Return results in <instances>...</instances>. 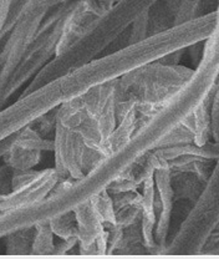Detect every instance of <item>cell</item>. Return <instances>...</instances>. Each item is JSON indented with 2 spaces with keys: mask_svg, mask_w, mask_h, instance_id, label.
<instances>
[{
  "mask_svg": "<svg viewBox=\"0 0 219 259\" xmlns=\"http://www.w3.org/2000/svg\"><path fill=\"white\" fill-rule=\"evenodd\" d=\"M217 12L199 15L183 24L153 32L120 50L97 56L50 82L40 86L0 110V140L26 127L60 105L112 82L132 70L204 41L217 26Z\"/></svg>",
  "mask_w": 219,
  "mask_h": 259,
  "instance_id": "1",
  "label": "cell"
},
{
  "mask_svg": "<svg viewBox=\"0 0 219 259\" xmlns=\"http://www.w3.org/2000/svg\"><path fill=\"white\" fill-rule=\"evenodd\" d=\"M59 182L61 180L55 168L37 171L28 183L13 188L10 192L0 194V213L37 203L48 197Z\"/></svg>",
  "mask_w": 219,
  "mask_h": 259,
  "instance_id": "8",
  "label": "cell"
},
{
  "mask_svg": "<svg viewBox=\"0 0 219 259\" xmlns=\"http://www.w3.org/2000/svg\"><path fill=\"white\" fill-rule=\"evenodd\" d=\"M31 2V0H12V5H10L9 9V15H8L7 23H5L4 29H3L2 35H0V40L4 39L8 34H9L10 29L13 28V25L15 24V21L18 20L19 15L21 14L24 8L28 5V3Z\"/></svg>",
  "mask_w": 219,
  "mask_h": 259,
  "instance_id": "14",
  "label": "cell"
},
{
  "mask_svg": "<svg viewBox=\"0 0 219 259\" xmlns=\"http://www.w3.org/2000/svg\"><path fill=\"white\" fill-rule=\"evenodd\" d=\"M202 0H164L167 18L171 25H178L199 16L198 9Z\"/></svg>",
  "mask_w": 219,
  "mask_h": 259,
  "instance_id": "10",
  "label": "cell"
},
{
  "mask_svg": "<svg viewBox=\"0 0 219 259\" xmlns=\"http://www.w3.org/2000/svg\"><path fill=\"white\" fill-rule=\"evenodd\" d=\"M75 2L76 0L58 5L54 8L51 14L49 13L45 16L31 44L26 49L23 59L8 81L7 88L3 94V105L7 104L8 99L14 95L24 83L28 82L29 80L31 81L32 77L56 55L61 34L64 31L65 21L69 13L71 12Z\"/></svg>",
  "mask_w": 219,
  "mask_h": 259,
  "instance_id": "5",
  "label": "cell"
},
{
  "mask_svg": "<svg viewBox=\"0 0 219 259\" xmlns=\"http://www.w3.org/2000/svg\"><path fill=\"white\" fill-rule=\"evenodd\" d=\"M115 81L60 105L54 131L55 167L63 181L87 174L101 158L105 142L117 126Z\"/></svg>",
  "mask_w": 219,
  "mask_h": 259,
  "instance_id": "2",
  "label": "cell"
},
{
  "mask_svg": "<svg viewBox=\"0 0 219 259\" xmlns=\"http://www.w3.org/2000/svg\"><path fill=\"white\" fill-rule=\"evenodd\" d=\"M192 74L193 69L158 60L121 76L113 86L117 122L129 109L137 115L156 112L182 89Z\"/></svg>",
  "mask_w": 219,
  "mask_h": 259,
  "instance_id": "4",
  "label": "cell"
},
{
  "mask_svg": "<svg viewBox=\"0 0 219 259\" xmlns=\"http://www.w3.org/2000/svg\"><path fill=\"white\" fill-rule=\"evenodd\" d=\"M12 135V145L2 158L14 171L32 169L40 162L42 151H54V139H45L30 125Z\"/></svg>",
  "mask_w": 219,
  "mask_h": 259,
  "instance_id": "7",
  "label": "cell"
},
{
  "mask_svg": "<svg viewBox=\"0 0 219 259\" xmlns=\"http://www.w3.org/2000/svg\"><path fill=\"white\" fill-rule=\"evenodd\" d=\"M67 2L72 0H31L10 29L7 42L0 51V110L4 107L3 94L8 81L31 44L42 20L54 8Z\"/></svg>",
  "mask_w": 219,
  "mask_h": 259,
  "instance_id": "6",
  "label": "cell"
},
{
  "mask_svg": "<svg viewBox=\"0 0 219 259\" xmlns=\"http://www.w3.org/2000/svg\"><path fill=\"white\" fill-rule=\"evenodd\" d=\"M14 169L9 167L8 164L0 166V194L10 192L12 190V181Z\"/></svg>",
  "mask_w": 219,
  "mask_h": 259,
  "instance_id": "15",
  "label": "cell"
},
{
  "mask_svg": "<svg viewBox=\"0 0 219 259\" xmlns=\"http://www.w3.org/2000/svg\"><path fill=\"white\" fill-rule=\"evenodd\" d=\"M35 226L20 229L9 234L7 241L8 254H31V244L34 241Z\"/></svg>",
  "mask_w": 219,
  "mask_h": 259,
  "instance_id": "11",
  "label": "cell"
},
{
  "mask_svg": "<svg viewBox=\"0 0 219 259\" xmlns=\"http://www.w3.org/2000/svg\"><path fill=\"white\" fill-rule=\"evenodd\" d=\"M209 118H210V136L213 141L219 144V80L213 89L209 104Z\"/></svg>",
  "mask_w": 219,
  "mask_h": 259,
  "instance_id": "13",
  "label": "cell"
},
{
  "mask_svg": "<svg viewBox=\"0 0 219 259\" xmlns=\"http://www.w3.org/2000/svg\"><path fill=\"white\" fill-rule=\"evenodd\" d=\"M54 250H55V243H54V232L50 223L44 222L35 226L31 254H54Z\"/></svg>",
  "mask_w": 219,
  "mask_h": 259,
  "instance_id": "12",
  "label": "cell"
},
{
  "mask_svg": "<svg viewBox=\"0 0 219 259\" xmlns=\"http://www.w3.org/2000/svg\"><path fill=\"white\" fill-rule=\"evenodd\" d=\"M161 0H115L104 12L89 21L77 39L56 54L32 77L21 94H28L61 76L65 72L93 60L125 32L140 16L150 12Z\"/></svg>",
  "mask_w": 219,
  "mask_h": 259,
  "instance_id": "3",
  "label": "cell"
},
{
  "mask_svg": "<svg viewBox=\"0 0 219 259\" xmlns=\"http://www.w3.org/2000/svg\"><path fill=\"white\" fill-rule=\"evenodd\" d=\"M205 181L189 171H171V185L174 201L189 199L196 203L205 187Z\"/></svg>",
  "mask_w": 219,
  "mask_h": 259,
  "instance_id": "9",
  "label": "cell"
}]
</instances>
